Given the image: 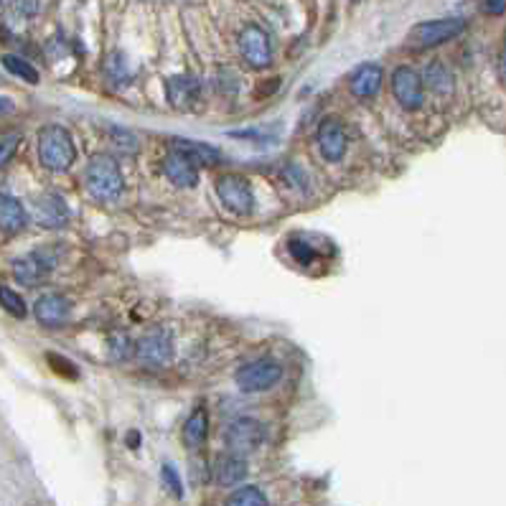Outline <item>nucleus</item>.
Returning <instances> with one entry per match:
<instances>
[{
  "mask_svg": "<svg viewBox=\"0 0 506 506\" xmlns=\"http://www.w3.org/2000/svg\"><path fill=\"white\" fill-rule=\"evenodd\" d=\"M84 186L92 199L97 201H112L122 194V173H120L118 161L112 155H94L87 171H84Z\"/></svg>",
  "mask_w": 506,
  "mask_h": 506,
  "instance_id": "nucleus-1",
  "label": "nucleus"
},
{
  "mask_svg": "<svg viewBox=\"0 0 506 506\" xmlns=\"http://www.w3.org/2000/svg\"><path fill=\"white\" fill-rule=\"evenodd\" d=\"M39 158L49 171H67L76 158L72 135L61 125H46L39 133Z\"/></svg>",
  "mask_w": 506,
  "mask_h": 506,
  "instance_id": "nucleus-2",
  "label": "nucleus"
},
{
  "mask_svg": "<svg viewBox=\"0 0 506 506\" xmlns=\"http://www.w3.org/2000/svg\"><path fill=\"white\" fill-rule=\"evenodd\" d=\"M280 377H283V367L275 359H254L237 372V387L247 395H257L275 387Z\"/></svg>",
  "mask_w": 506,
  "mask_h": 506,
  "instance_id": "nucleus-3",
  "label": "nucleus"
},
{
  "mask_svg": "<svg viewBox=\"0 0 506 506\" xmlns=\"http://www.w3.org/2000/svg\"><path fill=\"white\" fill-rule=\"evenodd\" d=\"M466 29V21L461 18H438V21H428V23H420L415 29L410 31V44L415 49H432V46H440L461 36Z\"/></svg>",
  "mask_w": 506,
  "mask_h": 506,
  "instance_id": "nucleus-4",
  "label": "nucleus"
},
{
  "mask_svg": "<svg viewBox=\"0 0 506 506\" xmlns=\"http://www.w3.org/2000/svg\"><path fill=\"white\" fill-rule=\"evenodd\" d=\"M262 440H265V428L257 420H253V417H239V420H235L226 428V435H224V443L229 448V453H237V456L254 453L257 448L262 446Z\"/></svg>",
  "mask_w": 506,
  "mask_h": 506,
  "instance_id": "nucleus-5",
  "label": "nucleus"
},
{
  "mask_svg": "<svg viewBox=\"0 0 506 506\" xmlns=\"http://www.w3.org/2000/svg\"><path fill=\"white\" fill-rule=\"evenodd\" d=\"M135 351L146 367H165L173 357V336L165 328H150L148 333L140 336Z\"/></svg>",
  "mask_w": 506,
  "mask_h": 506,
  "instance_id": "nucleus-6",
  "label": "nucleus"
},
{
  "mask_svg": "<svg viewBox=\"0 0 506 506\" xmlns=\"http://www.w3.org/2000/svg\"><path fill=\"white\" fill-rule=\"evenodd\" d=\"M217 194L232 214H250L253 211V189H250L247 179H242L237 173H224L222 179L217 181Z\"/></svg>",
  "mask_w": 506,
  "mask_h": 506,
  "instance_id": "nucleus-7",
  "label": "nucleus"
},
{
  "mask_svg": "<svg viewBox=\"0 0 506 506\" xmlns=\"http://www.w3.org/2000/svg\"><path fill=\"white\" fill-rule=\"evenodd\" d=\"M392 94L404 110H420L425 100V82L413 67H397L392 75Z\"/></svg>",
  "mask_w": 506,
  "mask_h": 506,
  "instance_id": "nucleus-8",
  "label": "nucleus"
},
{
  "mask_svg": "<svg viewBox=\"0 0 506 506\" xmlns=\"http://www.w3.org/2000/svg\"><path fill=\"white\" fill-rule=\"evenodd\" d=\"M239 51L242 59L247 61L253 69H265L272 61V44L270 36L260 26H244L239 33Z\"/></svg>",
  "mask_w": 506,
  "mask_h": 506,
  "instance_id": "nucleus-9",
  "label": "nucleus"
},
{
  "mask_svg": "<svg viewBox=\"0 0 506 506\" xmlns=\"http://www.w3.org/2000/svg\"><path fill=\"white\" fill-rule=\"evenodd\" d=\"M51 268H54V257H49L44 250H36V253L15 260L13 278L23 288H36V285H41L51 275Z\"/></svg>",
  "mask_w": 506,
  "mask_h": 506,
  "instance_id": "nucleus-10",
  "label": "nucleus"
},
{
  "mask_svg": "<svg viewBox=\"0 0 506 506\" xmlns=\"http://www.w3.org/2000/svg\"><path fill=\"white\" fill-rule=\"evenodd\" d=\"M315 143L321 155L331 161V164H339L346 153V130H343L342 120L339 118H326L318 125V133H315Z\"/></svg>",
  "mask_w": 506,
  "mask_h": 506,
  "instance_id": "nucleus-11",
  "label": "nucleus"
},
{
  "mask_svg": "<svg viewBox=\"0 0 506 506\" xmlns=\"http://www.w3.org/2000/svg\"><path fill=\"white\" fill-rule=\"evenodd\" d=\"M164 173L173 186L189 189V186H196V181H199V165L191 164L179 150H171L164 161Z\"/></svg>",
  "mask_w": 506,
  "mask_h": 506,
  "instance_id": "nucleus-12",
  "label": "nucleus"
},
{
  "mask_svg": "<svg viewBox=\"0 0 506 506\" xmlns=\"http://www.w3.org/2000/svg\"><path fill=\"white\" fill-rule=\"evenodd\" d=\"M382 79H385V72H382L379 64H361L357 72L349 76V87H351V92L357 94L359 100H369L379 92Z\"/></svg>",
  "mask_w": 506,
  "mask_h": 506,
  "instance_id": "nucleus-13",
  "label": "nucleus"
},
{
  "mask_svg": "<svg viewBox=\"0 0 506 506\" xmlns=\"http://www.w3.org/2000/svg\"><path fill=\"white\" fill-rule=\"evenodd\" d=\"M69 300L59 296V293H46L41 298L36 300V306H33V313H36V318L44 324V326H59L64 324L67 318H69Z\"/></svg>",
  "mask_w": 506,
  "mask_h": 506,
  "instance_id": "nucleus-14",
  "label": "nucleus"
},
{
  "mask_svg": "<svg viewBox=\"0 0 506 506\" xmlns=\"http://www.w3.org/2000/svg\"><path fill=\"white\" fill-rule=\"evenodd\" d=\"M36 219L41 226L46 229H59L67 224L69 219V209H67V201L57 194H46L39 199V204H36Z\"/></svg>",
  "mask_w": 506,
  "mask_h": 506,
  "instance_id": "nucleus-15",
  "label": "nucleus"
},
{
  "mask_svg": "<svg viewBox=\"0 0 506 506\" xmlns=\"http://www.w3.org/2000/svg\"><path fill=\"white\" fill-rule=\"evenodd\" d=\"M29 222V214L23 204L11 194H3L0 199V224H3V237H11V235H18L23 226Z\"/></svg>",
  "mask_w": 506,
  "mask_h": 506,
  "instance_id": "nucleus-16",
  "label": "nucleus"
},
{
  "mask_svg": "<svg viewBox=\"0 0 506 506\" xmlns=\"http://www.w3.org/2000/svg\"><path fill=\"white\" fill-rule=\"evenodd\" d=\"M247 476V461L237 453H222L214 463V481L219 486H232Z\"/></svg>",
  "mask_w": 506,
  "mask_h": 506,
  "instance_id": "nucleus-17",
  "label": "nucleus"
},
{
  "mask_svg": "<svg viewBox=\"0 0 506 506\" xmlns=\"http://www.w3.org/2000/svg\"><path fill=\"white\" fill-rule=\"evenodd\" d=\"M173 150L183 153L189 161L199 168H211V165L222 164V153L209 146V143H196V140H176L173 143Z\"/></svg>",
  "mask_w": 506,
  "mask_h": 506,
  "instance_id": "nucleus-18",
  "label": "nucleus"
},
{
  "mask_svg": "<svg viewBox=\"0 0 506 506\" xmlns=\"http://www.w3.org/2000/svg\"><path fill=\"white\" fill-rule=\"evenodd\" d=\"M422 82H425V87H428L432 94H438V97H450V94H453V87H456L453 72L448 69L443 61H431V64L425 67Z\"/></svg>",
  "mask_w": 506,
  "mask_h": 506,
  "instance_id": "nucleus-19",
  "label": "nucleus"
},
{
  "mask_svg": "<svg viewBox=\"0 0 506 506\" xmlns=\"http://www.w3.org/2000/svg\"><path fill=\"white\" fill-rule=\"evenodd\" d=\"M199 82L191 79V76H173L171 82H168V100L173 107H179V110H189V107H194L196 100H199Z\"/></svg>",
  "mask_w": 506,
  "mask_h": 506,
  "instance_id": "nucleus-20",
  "label": "nucleus"
},
{
  "mask_svg": "<svg viewBox=\"0 0 506 506\" xmlns=\"http://www.w3.org/2000/svg\"><path fill=\"white\" fill-rule=\"evenodd\" d=\"M207 431H209V417L204 407H199L191 413V417L186 420L183 425V443L189 448H199L204 440H207Z\"/></svg>",
  "mask_w": 506,
  "mask_h": 506,
  "instance_id": "nucleus-21",
  "label": "nucleus"
},
{
  "mask_svg": "<svg viewBox=\"0 0 506 506\" xmlns=\"http://www.w3.org/2000/svg\"><path fill=\"white\" fill-rule=\"evenodd\" d=\"M3 67L11 72V75H15L18 79H23V82H29V84H36L39 82V72L31 67L29 61L21 59V57H13V54H5L3 57Z\"/></svg>",
  "mask_w": 506,
  "mask_h": 506,
  "instance_id": "nucleus-22",
  "label": "nucleus"
},
{
  "mask_svg": "<svg viewBox=\"0 0 506 506\" xmlns=\"http://www.w3.org/2000/svg\"><path fill=\"white\" fill-rule=\"evenodd\" d=\"M226 506H268V499H265V493L254 489V486H242L235 493H229Z\"/></svg>",
  "mask_w": 506,
  "mask_h": 506,
  "instance_id": "nucleus-23",
  "label": "nucleus"
},
{
  "mask_svg": "<svg viewBox=\"0 0 506 506\" xmlns=\"http://www.w3.org/2000/svg\"><path fill=\"white\" fill-rule=\"evenodd\" d=\"M0 300H3V308L11 313V315H15V318H23V315H26V300L21 298L13 288L3 285V288H0Z\"/></svg>",
  "mask_w": 506,
  "mask_h": 506,
  "instance_id": "nucleus-24",
  "label": "nucleus"
},
{
  "mask_svg": "<svg viewBox=\"0 0 506 506\" xmlns=\"http://www.w3.org/2000/svg\"><path fill=\"white\" fill-rule=\"evenodd\" d=\"M161 481H164L165 489L173 493L176 499H183V484H181L179 471H176L171 463H164V468H161Z\"/></svg>",
  "mask_w": 506,
  "mask_h": 506,
  "instance_id": "nucleus-25",
  "label": "nucleus"
},
{
  "mask_svg": "<svg viewBox=\"0 0 506 506\" xmlns=\"http://www.w3.org/2000/svg\"><path fill=\"white\" fill-rule=\"evenodd\" d=\"M288 250H290V254L298 260L300 265H311V260H313V253H311V247L306 244V242H300V239H290L288 242Z\"/></svg>",
  "mask_w": 506,
  "mask_h": 506,
  "instance_id": "nucleus-26",
  "label": "nucleus"
},
{
  "mask_svg": "<svg viewBox=\"0 0 506 506\" xmlns=\"http://www.w3.org/2000/svg\"><path fill=\"white\" fill-rule=\"evenodd\" d=\"M21 143V135L18 133H5L3 135V153H0V164L5 165L11 161V155H13L15 146Z\"/></svg>",
  "mask_w": 506,
  "mask_h": 506,
  "instance_id": "nucleus-27",
  "label": "nucleus"
},
{
  "mask_svg": "<svg viewBox=\"0 0 506 506\" xmlns=\"http://www.w3.org/2000/svg\"><path fill=\"white\" fill-rule=\"evenodd\" d=\"M110 351H112V357L115 359L128 357V351H130V342H128V336H115V339L110 342Z\"/></svg>",
  "mask_w": 506,
  "mask_h": 506,
  "instance_id": "nucleus-28",
  "label": "nucleus"
},
{
  "mask_svg": "<svg viewBox=\"0 0 506 506\" xmlns=\"http://www.w3.org/2000/svg\"><path fill=\"white\" fill-rule=\"evenodd\" d=\"M484 11L489 15H502L506 11V0H484Z\"/></svg>",
  "mask_w": 506,
  "mask_h": 506,
  "instance_id": "nucleus-29",
  "label": "nucleus"
},
{
  "mask_svg": "<svg viewBox=\"0 0 506 506\" xmlns=\"http://www.w3.org/2000/svg\"><path fill=\"white\" fill-rule=\"evenodd\" d=\"M112 140L115 143H125L128 146V150H133L135 148V138L130 133H125V130H118V128H112Z\"/></svg>",
  "mask_w": 506,
  "mask_h": 506,
  "instance_id": "nucleus-30",
  "label": "nucleus"
},
{
  "mask_svg": "<svg viewBox=\"0 0 506 506\" xmlns=\"http://www.w3.org/2000/svg\"><path fill=\"white\" fill-rule=\"evenodd\" d=\"M499 72H502V79L506 82V41L504 49H502V57H499Z\"/></svg>",
  "mask_w": 506,
  "mask_h": 506,
  "instance_id": "nucleus-31",
  "label": "nucleus"
},
{
  "mask_svg": "<svg viewBox=\"0 0 506 506\" xmlns=\"http://www.w3.org/2000/svg\"><path fill=\"white\" fill-rule=\"evenodd\" d=\"M128 446L130 448H138L140 446V435H138V432H130V435H128Z\"/></svg>",
  "mask_w": 506,
  "mask_h": 506,
  "instance_id": "nucleus-32",
  "label": "nucleus"
}]
</instances>
